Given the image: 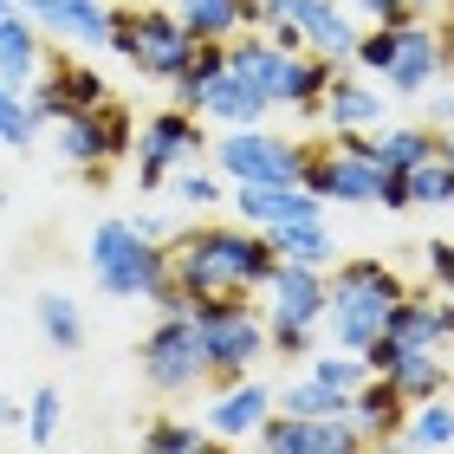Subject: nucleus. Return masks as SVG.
Segmentation results:
<instances>
[{"label": "nucleus", "mask_w": 454, "mask_h": 454, "mask_svg": "<svg viewBox=\"0 0 454 454\" xmlns=\"http://www.w3.org/2000/svg\"><path fill=\"white\" fill-rule=\"evenodd\" d=\"M273 240H254L240 227H195L169 247V286L189 305L201 299H240L247 286H266L273 279Z\"/></svg>", "instance_id": "1"}, {"label": "nucleus", "mask_w": 454, "mask_h": 454, "mask_svg": "<svg viewBox=\"0 0 454 454\" xmlns=\"http://www.w3.org/2000/svg\"><path fill=\"white\" fill-rule=\"evenodd\" d=\"M396 299H403V279L389 273V266H377V260H350L344 273H338V286L325 293L338 344H344V350H364L370 338L383 332V318H389V305H396Z\"/></svg>", "instance_id": "2"}, {"label": "nucleus", "mask_w": 454, "mask_h": 454, "mask_svg": "<svg viewBox=\"0 0 454 454\" xmlns=\"http://www.w3.org/2000/svg\"><path fill=\"white\" fill-rule=\"evenodd\" d=\"M105 46L123 52L137 72H150V78H176L195 39L182 33V20H176V13H156V7H117V13H111V33H105Z\"/></svg>", "instance_id": "3"}, {"label": "nucleus", "mask_w": 454, "mask_h": 454, "mask_svg": "<svg viewBox=\"0 0 454 454\" xmlns=\"http://www.w3.org/2000/svg\"><path fill=\"white\" fill-rule=\"evenodd\" d=\"M143 377L156 389H195L208 377V350H201V332H195V312H162V325L143 344Z\"/></svg>", "instance_id": "4"}, {"label": "nucleus", "mask_w": 454, "mask_h": 454, "mask_svg": "<svg viewBox=\"0 0 454 454\" xmlns=\"http://www.w3.org/2000/svg\"><path fill=\"white\" fill-rule=\"evenodd\" d=\"M189 312H195L201 350H208V370L234 383L240 364H254V350H260V325L247 318L240 299H201V305H189Z\"/></svg>", "instance_id": "5"}, {"label": "nucleus", "mask_w": 454, "mask_h": 454, "mask_svg": "<svg viewBox=\"0 0 454 454\" xmlns=\"http://www.w3.org/2000/svg\"><path fill=\"white\" fill-rule=\"evenodd\" d=\"M123 137H130V117H123L111 98L105 105H91V111H78V117H59V156L78 162V169H98V162H111L123 156Z\"/></svg>", "instance_id": "6"}, {"label": "nucleus", "mask_w": 454, "mask_h": 454, "mask_svg": "<svg viewBox=\"0 0 454 454\" xmlns=\"http://www.w3.org/2000/svg\"><path fill=\"white\" fill-rule=\"evenodd\" d=\"M91 105H105V78L85 72V66H72V59H52L46 78L33 85L27 98V111L33 123H59V117H78V111H91Z\"/></svg>", "instance_id": "7"}, {"label": "nucleus", "mask_w": 454, "mask_h": 454, "mask_svg": "<svg viewBox=\"0 0 454 454\" xmlns=\"http://www.w3.org/2000/svg\"><path fill=\"white\" fill-rule=\"evenodd\" d=\"M215 156H221V169L234 182H299V169H305V156L293 150V143L254 137V130H234Z\"/></svg>", "instance_id": "8"}, {"label": "nucleus", "mask_w": 454, "mask_h": 454, "mask_svg": "<svg viewBox=\"0 0 454 454\" xmlns=\"http://www.w3.org/2000/svg\"><path fill=\"white\" fill-rule=\"evenodd\" d=\"M201 150V130L189 123V111H169V117H156L150 123V137H143V189H156L162 182V169H169V162H189Z\"/></svg>", "instance_id": "9"}, {"label": "nucleus", "mask_w": 454, "mask_h": 454, "mask_svg": "<svg viewBox=\"0 0 454 454\" xmlns=\"http://www.w3.org/2000/svg\"><path fill=\"white\" fill-rule=\"evenodd\" d=\"M240 215L260 227H286V221H318V201L299 195V182H240Z\"/></svg>", "instance_id": "10"}, {"label": "nucleus", "mask_w": 454, "mask_h": 454, "mask_svg": "<svg viewBox=\"0 0 454 454\" xmlns=\"http://www.w3.org/2000/svg\"><path fill=\"white\" fill-rule=\"evenodd\" d=\"M20 7H27V20L78 39V46H105V33H111V13L98 0H20Z\"/></svg>", "instance_id": "11"}, {"label": "nucleus", "mask_w": 454, "mask_h": 454, "mask_svg": "<svg viewBox=\"0 0 454 454\" xmlns=\"http://www.w3.org/2000/svg\"><path fill=\"white\" fill-rule=\"evenodd\" d=\"M442 66V39L422 33V27H396V52H389V78H396V91H422L428 78Z\"/></svg>", "instance_id": "12"}, {"label": "nucleus", "mask_w": 454, "mask_h": 454, "mask_svg": "<svg viewBox=\"0 0 454 454\" xmlns=\"http://www.w3.org/2000/svg\"><path fill=\"white\" fill-rule=\"evenodd\" d=\"M227 72H240L247 85H254L266 105H273V98H286V72H293V52L247 39V46H227Z\"/></svg>", "instance_id": "13"}, {"label": "nucleus", "mask_w": 454, "mask_h": 454, "mask_svg": "<svg viewBox=\"0 0 454 454\" xmlns=\"http://www.w3.org/2000/svg\"><path fill=\"white\" fill-rule=\"evenodd\" d=\"M279 293V318H293V325H312L325 312V286H318V266H299V260H279L273 266V279H266Z\"/></svg>", "instance_id": "14"}, {"label": "nucleus", "mask_w": 454, "mask_h": 454, "mask_svg": "<svg viewBox=\"0 0 454 454\" xmlns=\"http://www.w3.org/2000/svg\"><path fill=\"white\" fill-rule=\"evenodd\" d=\"M454 332V305H422V299H396L383 318V338L396 344H435Z\"/></svg>", "instance_id": "15"}, {"label": "nucleus", "mask_w": 454, "mask_h": 454, "mask_svg": "<svg viewBox=\"0 0 454 454\" xmlns=\"http://www.w3.org/2000/svg\"><path fill=\"white\" fill-rule=\"evenodd\" d=\"M39 72V39H33V20L27 13H0V85L27 91Z\"/></svg>", "instance_id": "16"}, {"label": "nucleus", "mask_w": 454, "mask_h": 454, "mask_svg": "<svg viewBox=\"0 0 454 454\" xmlns=\"http://www.w3.org/2000/svg\"><path fill=\"white\" fill-rule=\"evenodd\" d=\"M201 111H208V117H221V123H234V130H247V123H254L260 111H266V98L254 91V85H247V78L240 72H215L208 78V91H201Z\"/></svg>", "instance_id": "17"}, {"label": "nucleus", "mask_w": 454, "mask_h": 454, "mask_svg": "<svg viewBox=\"0 0 454 454\" xmlns=\"http://www.w3.org/2000/svg\"><path fill=\"white\" fill-rule=\"evenodd\" d=\"M189 39H227L247 13H260V0H169Z\"/></svg>", "instance_id": "18"}, {"label": "nucleus", "mask_w": 454, "mask_h": 454, "mask_svg": "<svg viewBox=\"0 0 454 454\" xmlns=\"http://www.w3.org/2000/svg\"><path fill=\"white\" fill-rule=\"evenodd\" d=\"M403 409H409V396L383 377V383H370L364 396L350 403V416L364 422V442H396L403 435Z\"/></svg>", "instance_id": "19"}, {"label": "nucleus", "mask_w": 454, "mask_h": 454, "mask_svg": "<svg viewBox=\"0 0 454 454\" xmlns=\"http://www.w3.org/2000/svg\"><path fill=\"white\" fill-rule=\"evenodd\" d=\"M383 377L396 383L409 403H428L442 389V364L428 357V344H396V350H389V364H383Z\"/></svg>", "instance_id": "20"}, {"label": "nucleus", "mask_w": 454, "mask_h": 454, "mask_svg": "<svg viewBox=\"0 0 454 454\" xmlns=\"http://www.w3.org/2000/svg\"><path fill=\"white\" fill-rule=\"evenodd\" d=\"M273 254L299 260V266H325L338 247H332V234H325L318 221H286V227H273Z\"/></svg>", "instance_id": "21"}, {"label": "nucleus", "mask_w": 454, "mask_h": 454, "mask_svg": "<svg viewBox=\"0 0 454 454\" xmlns=\"http://www.w3.org/2000/svg\"><path fill=\"white\" fill-rule=\"evenodd\" d=\"M266 416V389L260 383H240V389H227V396L215 403V435H247V428H260Z\"/></svg>", "instance_id": "22"}, {"label": "nucleus", "mask_w": 454, "mask_h": 454, "mask_svg": "<svg viewBox=\"0 0 454 454\" xmlns=\"http://www.w3.org/2000/svg\"><path fill=\"white\" fill-rule=\"evenodd\" d=\"M409 182V201H454V162L435 150V156H422L416 169H403Z\"/></svg>", "instance_id": "23"}, {"label": "nucleus", "mask_w": 454, "mask_h": 454, "mask_svg": "<svg viewBox=\"0 0 454 454\" xmlns=\"http://www.w3.org/2000/svg\"><path fill=\"white\" fill-rule=\"evenodd\" d=\"M442 143L428 137V130H396V137H383V143H370V156L383 162V169H416L422 156H435Z\"/></svg>", "instance_id": "24"}, {"label": "nucleus", "mask_w": 454, "mask_h": 454, "mask_svg": "<svg viewBox=\"0 0 454 454\" xmlns=\"http://www.w3.org/2000/svg\"><path fill=\"white\" fill-rule=\"evenodd\" d=\"M39 332H46L59 350H78L85 344V325H78V305L72 299H59V293H46L39 299Z\"/></svg>", "instance_id": "25"}, {"label": "nucleus", "mask_w": 454, "mask_h": 454, "mask_svg": "<svg viewBox=\"0 0 454 454\" xmlns=\"http://www.w3.org/2000/svg\"><path fill=\"white\" fill-rule=\"evenodd\" d=\"M286 409H293V416H350V396L312 377V383H293V389H286Z\"/></svg>", "instance_id": "26"}, {"label": "nucleus", "mask_w": 454, "mask_h": 454, "mask_svg": "<svg viewBox=\"0 0 454 454\" xmlns=\"http://www.w3.org/2000/svg\"><path fill=\"white\" fill-rule=\"evenodd\" d=\"M325 85H332V72H325L318 59H293V72H286V105H299V111H318Z\"/></svg>", "instance_id": "27"}, {"label": "nucleus", "mask_w": 454, "mask_h": 454, "mask_svg": "<svg viewBox=\"0 0 454 454\" xmlns=\"http://www.w3.org/2000/svg\"><path fill=\"white\" fill-rule=\"evenodd\" d=\"M325 105H332L338 123H377L383 98H370L364 85H325Z\"/></svg>", "instance_id": "28"}, {"label": "nucleus", "mask_w": 454, "mask_h": 454, "mask_svg": "<svg viewBox=\"0 0 454 454\" xmlns=\"http://www.w3.org/2000/svg\"><path fill=\"white\" fill-rule=\"evenodd\" d=\"M33 111H27V98H20L13 85H0V143H13V150H27L33 143Z\"/></svg>", "instance_id": "29"}, {"label": "nucleus", "mask_w": 454, "mask_h": 454, "mask_svg": "<svg viewBox=\"0 0 454 454\" xmlns=\"http://www.w3.org/2000/svg\"><path fill=\"white\" fill-rule=\"evenodd\" d=\"M409 442H422V448H435V442H454V409L448 403H428L416 422H409Z\"/></svg>", "instance_id": "30"}, {"label": "nucleus", "mask_w": 454, "mask_h": 454, "mask_svg": "<svg viewBox=\"0 0 454 454\" xmlns=\"http://www.w3.org/2000/svg\"><path fill=\"white\" fill-rule=\"evenodd\" d=\"M143 442H150V448H169V454H195L208 435H201V428H182V422H156Z\"/></svg>", "instance_id": "31"}, {"label": "nucleus", "mask_w": 454, "mask_h": 454, "mask_svg": "<svg viewBox=\"0 0 454 454\" xmlns=\"http://www.w3.org/2000/svg\"><path fill=\"white\" fill-rule=\"evenodd\" d=\"M318 383H332V389H344V396H350V389L364 383V364H357V357H318Z\"/></svg>", "instance_id": "32"}, {"label": "nucleus", "mask_w": 454, "mask_h": 454, "mask_svg": "<svg viewBox=\"0 0 454 454\" xmlns=\"http://www.w3.org/2000/svg\"><path fill=\"white\" fill-rule=\"evenodd\" d=\"M27 428H33V442H52V428H59V389H39V396H33Z\"/></svg>", "instance_id": "33"}, {"label": "nucleus", "mask_w": 454, "mask_h": 454, "mask_svg": "<svg viewBox=\"0 0 454 454\" xmlns=\"http://www.w3.org/2000/svg\"><path fill=\"white\" fill-rule=\"evenodd\" d=\"M273 344L286 350V357H299V350L312 344V325H293V318H279V325H273Z\"/></svg>", "instance_id": "34"}, {"label": "nucleus", "mask_w": 454, "mask_h": 454, "mask_svg": "<svg viewBox=\"0 0 454 454\" xmlns=\"http://www.w3.org/2000/svg\"><path fill=\"white\" fill-rule=\"evenodd\" d=\"M357 46H364V66H377V72H383V66H389V52H396V27H383L377 39H357Z\"/></svg>", "instance_id": "35"}, {"label": "nucleus", "mask_w": 454, "mask_h": 454, "mask_svg": "<svg viewBox=\"0 0 454 454\" xmlns=\"http://www.w3.org/2000/svg\"><path fill=\"white\" fill-rule=\"evenodd\" d=\"M357 7H370L383 20V27H403V13H409V0H357Z\"/></svg>", "instance_id": "36"}, {"label": "nucleus", "mask_w": 454, "mask_h": 454, "mask_svg": "<svg viewBox=\"0 0 454 454\" xmlns=\"http://www.w3.org/2000/svg\"><path fill=\"white\" fill-rule=\"evenodd\" d=\"M176 195H182V201H215V182H208V176H182Z\"/></svg>", "instance_id": "37"}, {"label": "nucleus", "mask_w": 454, "mask_h": 454, "mask_svg": "<svg viewBox=\"0 0 454 454\" xmlns=\"http://www.w3.org/2000/svg\"><path fill=\"white\" fill-rule=\"evenodd\" d=\"M428 266H435V279H448V286H454V247H448V240L428 247Z\"/></svg>", "instance_id": "38"}, {"label": "nucleus", "mask_w": 454, "mask_h": 454, "mask_svg": "<svg viewBox=\"0 0 454 454\" xmlns=\"http://www.w3.org/2000/svg\"><path fill=\"white\" fill-rule=\"evenodd\" d=\"M20 422H27V409H20L13 396H0V428H20Z\"/></svg>", "instance_id": "39"}, {"label": "nucleus", "mask_w": 454, "mask_h": 454, "mask_svg": "<svg viewBox=\"0 0 454 454\" xmlns=\"http://www.w3.org/2000/svg\"><path fill=\"white\" fill-rule=\"evenodd\" d=\"M442 156H448V162H454V137H448V143H442Z\"/></svg>", "instance_id": "40"}, {"label": "nucleus", "mask_w": 454, "mask_h": 454, "mask_svg": "<svg viewBox=\"0 0 454 454\" xmlns=\"http://www.w3.org/2000/svg\"><path fill=\"white\" fill-rule=\"evenodd\" d=\"M0 13H7V0H0Z\"/></svg>", "instance_id": "41"}, {"label": "nucleus", "mask_w": 454, "mask_h": 454, "mask_svg": "<svg viewBox=\"0 0 454 454\" xmlns=\"http://www.w3.org/2000/svg\"><path fill=\"white\" fill-rule=\"evenodd\" d=\"M0 195H7V189H0Z\"/></svg>", "instance_id": "42"}]
</instances>
